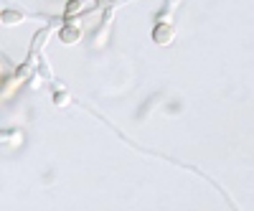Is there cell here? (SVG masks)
Listing matches in <instances>:
<instances>
[{"label": "cell", "mask_w": 254, "mask_h": 211, "mask_svg": "<svg viewBox=\"0 0 254 211\" xmlns=\"http://www.w3.org/2000/svg\"><path fill=\"white\" fill-rule=\"evenodd\" d=\"M173 38H176V31H173L171 23H158L153 28V41H155L158 46H171Z\"/></svg>", "instance_id": "obj_1"}, {"label": "cell", "mask_w": 254, "mask_h": 211, "mask_svg": "<svg viewBox=\"0 0 254 211\" xmlns=\"http://www.w3.org/2000/svg\"><path fill=\"white\" fill-rule=\"evenodd\" d=\"M59 38H61V44L74 46V44H79V41H81V31H79L74 23H69V26H64V28L59 31Z\"/></svg>", "instance_id": "obj_2"}, {"label": "cell", "mask_w": 254, "mask_h": 211, "mask_svg": "<svg viewBox=\"0 0 254 211\" xmlns=\"http://www.w3.org/2000/svg\"><path fill=\"white\" fill-rule=\"evenodd\" d=\"M26 15L20 13V10H5L3 13V26H18V23H23Z\"/></svg>", "instance_id": "obj_3"}, {"label": "cell", "mask_w": 254, "mask_h": 211, "mask_svg": "<svg viewBox=\"0 0 254 211\" xmlns=\"http://www.w3.org/2000/svg\"><path fill=\"white\" fill-rule=\"evenodd\" d=\"M54 104H56V107H69V104H71V94L66 89H59L54 94Z\"/></svg>", "instance_id": "obj_4"}, {"label": "cell", "mask_w": 254, "mask_h": 211, "mask_svg": "<svg viewBox=\"0 0 254 211\" xmlns=\"http://www.w3.org/2000/svg\"><path fill=\"white\" fill-rule=\"evenodd\" d=\"M49 41V31H41L38 36H36V44H33V51H38L41 49V44H46Z\"/></svg>", "instance_id": "obj_5"}]
</instances>
